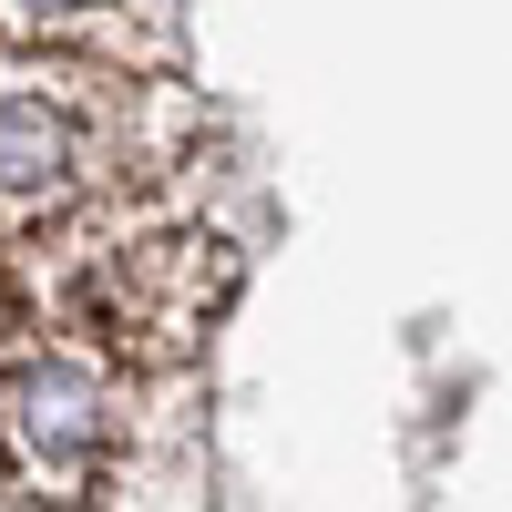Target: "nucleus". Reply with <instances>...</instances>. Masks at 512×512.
<instances>
[{"mask_svg":"<svg viewBox=\"0 0 512 512\" xmlns=\"http://www.w3.org/2000/svg\"><path fill=\"white\" fill-rule=\"evenodd\" d=\"M0 461L52 502H82L123 461V379L113 359L82 349H31L0 369Z\"/></svg>","mask_w":512,"mask_h":512,"instance_id":"1","label":"nucleus"},{"mask_svg":"<svg viewBox=\"0 0 512 512\" xmlns=\"http://www.w3.org/2000/svg\"><path fill=\"white\" fill-rule=\"evenodd\" d=\"M0 41L164 72L175 62V0H0Z\"/></svg>","mask_w":512,"mask_h":512,"instance_id":"2","label":"nucleus"}]
</instances>
